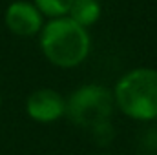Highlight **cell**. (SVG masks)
Returning a JSON list of instances; mask_svg holds the SVG:
<instances>
[{"label":"cell","instance_id":"obj_1","mask_svg":"<svg viewBox=\"0 0 157 155\" xmlns=\"http://www.w3.org/2000/svg\"><path fill=\"white\" fill-rule=\"evenodd\" d=\"M113 110V93L101 84H84L66 99V117L75 126L88 130L101 144L112 139Z\"/></svg>","mask_w":157,"mask_h":155},{"label":"cell","instance_id":"obj_2","mask_svg":"<svg viewBox=\"0 0 157 155\" xmlns=\"http://www.w3.org/2000/svg\"><path fill=\"white\" fill-rule=\"evenodd\" d=\"M91 40L86 28L70 17L49 20L40 31V49L57 68H77L90 55Z\"/></svg>","mask_w":157,"mask_h":155},{"label":"cell","instance_id":"obj_3","mask_svg":"<svg viewBox=\"0 0 157 155\" xmlns=\"http://www.w3.org/2000/svg\"><path fill=\"white\" fill-rule=\"evenodd\" d=\"M115 108L137 122L157 119V70L135 68L126 71L113 88Z\"/></svg>","mask_w":157,"mask_h":155},{"label":"cell","instance_id":"obj_4","mask_svg":"<svg viewBox=\"0 0 157 155\" xmlns=\"http://www.w3.org/2000/svg\"><path fill=\"white\" fill-rule=\"evenodd\" d=\"M26 112L35 122L49 124L66 117V99L51 88H40L28 97Z\"/></svg>","mask_w":157,"mask_h":155},{"label":"cell","instance_id":"obj_5","mask_svg":"<svg viewBox=\"0 0 157 155\" xmlns=\"http://www.w3.org/2000/svg\"><path fill=\"white\" fill-rule=\"evenodd\" d=\"M6 26L18 37H33L42 29V13L29 2H13L6 11Z\"/></svg>","mask_w":157,"mask_h":155},{"label":"cell","instance_id":"obj_6","mask_svg":"<svg viewBox=\"0 0 157 155\" xmlns=\"http://www.w3.org/2000/svg\"><path fill=\"white\" fill-rule=\"evenodd\" d=\"M68 17L78 26L90 28L101 18V4L97 0H73Z\"/></svg>","mask_w":157,"mask_h":155},{"label":"cell","instance_id":"obj_7","mask_svg":"<svg viewBox=\"0 0 157 155\" xmlns=\"http://www.w3.org/2000/svg\"><path fill=\"white\" fill-rule=\"evenodd\" d=\"M73 0H35V7L42 15H48L51 18L66 17L71 9Z\"/></svg>","mask_w":157,"mask_h":155},{"label":"cell","instance_id":"obj_8","mask_svg":"<svg viewBox=\"0 0 157 155\" xmlns=\"http://www.w3.org/2000/svg\"><path fill=\"white\" fill-rule=\"evenodd\" d=\"M0 102H2V100H0Z\"/></svg>","mask_w":157,"mask_h":155}]
</instances>
